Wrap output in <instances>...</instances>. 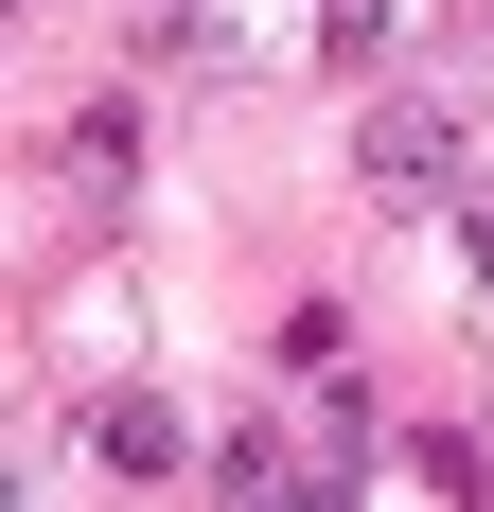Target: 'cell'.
Here are the masks:
<instances>
[{
  "label": "cell",
  "mask_w": 494,
  "mask_h": 512,
  "mask_svg": "<svg viewBox=\"0 0 494 512\" xmlns=\"http://www.w3.org/2000/svg\"><path fill=\"white\" fill-rule=\"evenodd\" d=\"M89 460H106V477H177V460H195V407H159V389H106V407H89Z\"/></svg>",
  "instance_id": "2"
},
{
  "label": "cell",
  "mask_w": 494,
  "mask_h": 512,
  "mask_svg": "<svg viewBox=\"0 0 494 512\" xmlns=\"http://www.w3.org/2000/svg\"><path fill=\"white\" fill-rule=\"evenodd\" d=\"M318 18H336V0H318Z\"/></svg>",
  "instance_id": "5"
},
{
  "label": "cell",
  "mask_w": 494,
  "mask_h": 512,
  "mask_svg": "<svg viewBox=\"0 0 494 512\" xmlns=\"http://www.w3.org/2000/svg\"><path fill=\"white\" fill-rule=\"evenodd\" d=\"M459 248H477V283H494V177H477V195H459Z\"/></svg>",
  "instance_id": "3"
},
{
  "label": "cell",
  "mask_w": 494,
  "mask_h": 512,
  "mask_svg": "<svg viewBox=\"0 0 494 512\" xmlns=\"http://www.w3.org/2000/svg\"><path fill=\"white\" fill-rule=\"evenodd\" d=\"M353 177H371L389 212H442V195H477V142H459L442 89H389V106H371V142H353Z\"/></svg>",
  "instance_id": "1"
},
{
  "label": "cell",
  "mask_w": 494,
  "mask_h": 512,
  "mask_svg": "<svg viewBox=\"0 0 494 512\" xmlns=\"http://www.w3.org/2000/svg\"><path fill=\"white\" fill-rule=\"evenodd\" d=\"M265 512H336V477H318V495H265Z\"/></svg>",
  "instance_id": "4"
}]
</instances>
